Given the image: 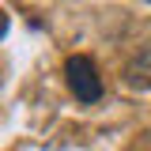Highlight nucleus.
<instances>
[{"label":"nucleus","instance_id":"f257e3e1","mask_svg":"<svg viewBox=\"0 0 151 151\" xmlns=\"http://www.w3.org/2000/svg\"><path fill=\"white\" fill-rule=\"evenodd\" d=\"M64 79H68V91L76 94V102L94 106L102 98V76H98V68L87 53H76L64 60Z\"/></svg>","mask_w":151,"mask_h":151},{"label":"nucleus","instance_id":"f03ea898","mask_svg":"<svg viewBox=\"0 0 151 151\" xmlns=\"http://www.w3.org/2000/svg\"><path fill=\"white\" fill-rule=\"evenodd\" d=\"M121 79H125L129 91H151V42L144 45V49H136V53L125 60Z\"/></svg>","mask_w":151,"mask_h":151},{"label":"nucleus","instance_id":"7ed1b4c3","mask_svg":"<svg viewBox=\"0 0 151 151\" xmlns=\"http://www.w3.org/2000/svg\"><path fill=\"white\" fill-rule=\"evenodd\" d=\"M144 4H151V0H144Z\"/></svg>","mask_w":151,"mask_h":151}]
</instances>
